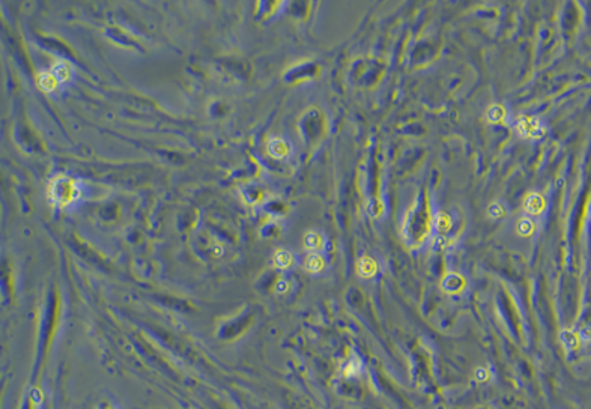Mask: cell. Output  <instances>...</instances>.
Wrapping results in <instances>:
<instances>
[{"label": "cell", "mask_w": 591, "mask_h": 409, "mask_svg": "<svg viewBox=\"0 0 591 409\" xmlns=\"http://www.w3.org/2000/svg\"><path fill=\"white\" fill-rule=\"evenodd\" d=\"M546 200L539 193H529L524 200V211L529 215H539L545 211Z\"/></svg>", "instance_id": "cell-6"}, {"label": "cell", "mask_w": 591, "mask_h": 409, "mask_svg": "<svg viewBox=\"0 0 591 409\" xmlns=\"http://www.w3.org/2000/svg\"><path fill=\"white\" fill-rule=\"evenodd\" d=\"M488 212H489V215L492 218H501V217L505 215V209H504V206L501 203H492L489 206Z\"/></svg>", "instance_id": "cell-18"}, {"label": "cell", "mask_w": 591, "mask_h": 409, "mask_svg": "<svg viewBox=\"0 0 591 409\" xmlns=\"http://www.w3.org/2000/svg\"><path fill=\"white\" fill-rule=\"evenodd\" d=\"M48 197L54 205L68 206L80 197V185L68 174H58L48 184Z\"/></svg>", "instance_id": "cell-2"}, {"label": "cell", "mask_w": 591, "mask_h": 409, "mask_svg": "<svg viewBox=\"0 0 591 409\" xmlns=\"http://www.w3.org/2000/svg\"><path fill=\"white\" fill-rule=\"evenodd\" d=\"M304 268L312 274L321 273L325 268V259L319 253H310L304 262Z\"/></svg>", "instance_id": "cell-11"}, {"label": "cell", "mask_w": 591, "mask_h": 409, "mask_svg": "<svg viewBox=\"0 0 591 409\" xmlns=\"http://www.w3.org/2000/svg\"><path fill=\"white\" fill-rule=\"evenodd\" d=\"M362 370V363L361 360L357 357V355H352L348 361H346V364H345V367H343V375L345 376H357L360 372Z\"/></svg>", "instance_id": "cell-16"}, {"label": "cell", "mask_w": 591, "mask_h": 409, "mask_svg": "<svg viewBox=\"0 0 591 409\" xmlns=\"http://www.w3.org/2000/svg\"><path fill=\"white\" fill-rule=\"evenodd\" d=\"M474 377L479 381V382H486L489 379V372L486 367H477L475 372H474Z\"/></svg>", "instance_id": "cell-20"}, {"label": "cell", "mask_w": 591, "mask_h": 409, "mask_svg": "<svg viewBox=\"0 0 591 409\" xmlns=\"http://www.w3.org/2000/svg\"><path fill=\"white\" fill-rule=\"evenodd\" d=\"M378 273V265L376 260L372 259L370 256H361L357 262V274L361 278H372L375 274Z\"/></svg>", "instance_id": "cell-8"}, {"label": "cell", "mask_w": 591, "mask_h": 409, "mask_svg": "<svg viewBox=\"0 0 591 409\" xmlns=\"http://www.w3.org/2000/svg\"><path fill=\"white\" fill-rule=\"evenodd\" d=\"M50 71L56 75V78L59 80V83H61V81L69 80L71 75H72V68H71V65H69L66 61H58Z\"/></svg>", "instance_id": "cell-13"}, {"label": "cell", "mask_w": 591, "mask_h": 409, "mask_svg": "<svg viewBox=\"0 0 591 409\" xmlns=\"http://www.w3.org/2000/svg\"><path fill=\"white\" fill-rule=\"evenodd\" d=\"M304 247L312 253H318L325 247V239L322 237V233L316 230H308L304 235Z\"/></svg>", "instance_id": "cell-9"}, {"label": "cell", "mask_w": 591, "mask_h": 409, "mask_svg": "<svg viewBox=\"0 0 591 409\" xmlns=\"http://www.w3.org/2000/svg\"><path fill=\"white\" fill-rule=\"evenodd\" d=\"M534 230H536V226H534V223L529 218H521L516 223V232H518L519 237L528 238V237H531L534 233Z\"/></svg>", "instance_id": "cell-17"}, {"label": "cell", "mask_w": 591, "mask_h": 409, "mask_svg": "<svg viewBox=\"0 0 591 409\" xmlns=\"http://www.w3.org/2000/svg\"><path fill=\"white\" fill-rule=\"evenodd\" d=\"M36 81H38V86L45 92L54 91L59 84V80L56 78V75L51 71H41L36 77Z\"/></svg>", "instance_id": "cell-10"}, {"label": "cell", "mask_w": 591, "mask_h": 409, "mask_svg": "<svg viewBox=\"0 0 591 409\" xmlns=\"http://www.w3.org/2000/svg\"><path fill=\"white\" fill-rule=\"evenodd\" d=\"M516 131L525 138H540L545 134L542 122L532 116H519L516 121Z\"/></svg>", "instance_id": "cell-3"}, {"label": "cell", "mask_w": 591, "mask_h": 409, "mask_svg": "<svg viewBox=\"0 0 591 409\" xmlns=\"http://www.w3.org/2000/svg\"><path fill=\"white\" fill-rule=\"evenodd\" d=\"M450 242H448V238H445V237H442V235H439V237H436L435 238V241H433V250H444V248H447V245H448Z\"/></svg>", "instance_id": "cell-19"}, {"label": "cell", "mask_w": 591, "mask_h": 409, "mask_svg": "<svg viewBox=\"0 0 591 409\" xmlns=\"http://www.w3.org/2000/svg\"><path fill=\"white\" fill-rule=\"evenodd\" d=\"M505 116H507V111H505L504 105H501V104H492L488 108V111H486V118H488V121L491 124H501V122H504Z\"/></svg>", "instance_id": "cell-14"}, {"label": "cell", "mask_w": 591, "mask_h": 409, "mask_svg": "<svg viewBox=\"0 0 591 409\" xmlns=\"http://www.w3.org/2000/svg\"><path fill=\"white\" fill-rule=\"evenodd\" d=\"M465 286H466L465 278L458 273L447 274V275L442 278V281H441V289H442L444 292H447V294H452V295L462 292V290L465 289Z\"/></svg>", "instance_id": "cell-5"}, {"label": "cell", "mask_w": 591, "mask_h": 409, "mask_svg": "<svg viewBox=\"0 0 591 409\" xmlns=\"http://www.w3.org/2000/svg\"><path fill=\"white\" fill-rule=\"evenodd\" d=\"M266 151H268V154H269L272 158L282 160V158H286V157L291 154V146H289V143H288L285 138H282V137H271V138L268 140Z\"/></svg>", "instance_id": "cell-4"}, {"label": "cell", "mask_w": 591, "mask_h": 409, "mask_svg": "<svg viewBox=\"0 0 591 409\" xmlns=\"http://www.w3.org/2000/svg\"><path fill=\"white\" fill-rule=\"evenodd\" d=\"M274 265L280 270H286L292 265L294 262V256L288 251V250H277L275 254H274Z\"/></svg>", "instance_id": "cell-15"}, {"label": "cell", "mask_w": 591, "mask_h": 409, "mask_svg": "<svg viewBox=\"0 0 591 409\" xmlns=\"http://www.w3.org/2000/svg\"><path fill=\"white\" fill-rule=\"evenodd\" d=\"M432 227H433L439 235H445V233H448V232L452 230V227H453V220H452V217H450L447 212L441 211V212L435 214V217H432Z\"/></svg>", "instance_id": "cell-7"}, {"label": "cell", "mask_w": 591, "mask_h": 409, "mask_svg": "<svg viewBox=\"0 0 591 409\" xmlns=\"http://www.w3.org/2000/svg\"><path fill=\"white\" fill-rule=\"evenodd\" d=\"M432 226V218L429 217L427 206H412V209L406 214L405 220V238L409 244L415 245L423 242L425 237L429 235V229Z\"/></svg>", "instance_id": "cell-1"}, {"label": "cell", "mask_w": 591, "mask_h": 409, "mask_svg": "<svg viewBox=\"0 0 591 409\" xmlns=\"http://www.w3.org/2000/svg\"><path fill=\"white\" fill-rule=\"evenodd\" d=\"M559 339H561V343L564 344V347H566L567 350H576V349L579 347L581 341H582L579 334H576V333H573V331H569V330L561 331Z\"/></svg>", "instance_id": "cell-12"}]
</instances>
